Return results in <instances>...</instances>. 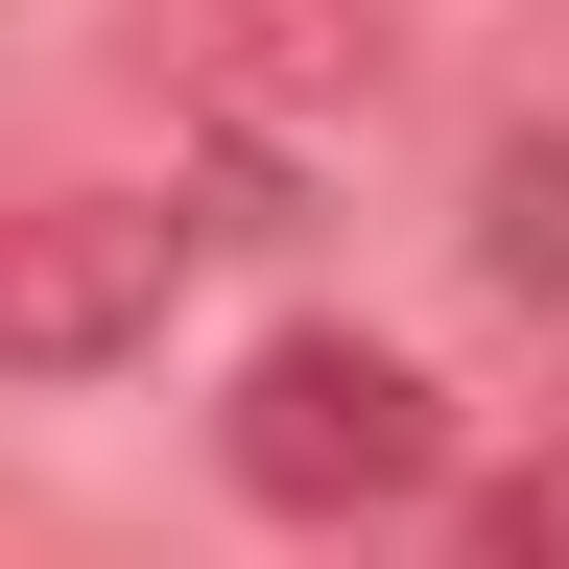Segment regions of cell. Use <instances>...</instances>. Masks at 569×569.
Returning a JSON list of instances; mask_svg holds the SVG:
<instances>
[{"mask_svg":"<svg viewBox=\"0 0 569 569\" xmlns=\"http://www.w3.org/2000/svg\"><path fill=\"white\" fill-rule=\"evenodd\" d=\"M475 284L569 332V119H498L475 142Z\"/></svg>","mask_w":569,"mask_h":569,"instance_id":"277c9868","label":"cell"},{"mask_svg":"<svg viewBox=\"0 0 569 569\" xmlns=\"http://www.w3.org/2000/svg\"><path fill=\"white\" fill-rule=\"evenodd\" d=\"M213 451H238L261 522H403V498H451V380L403 332H261Z\"/></svg>","mask_w":569,"mask_h":569,"instance_id":"6da1fadb","label":"cell"},{"mask_svg":"<svg viewBox=\"0 0 569 569\" xmlns=\"http://www.w3.org/2000/svg\"><path fill=\"white\" fill-rule=\"evenodd\" d=\"M142 71L213 119V167H309L403 96V0H142Z\"/></svg>","mask_w":569,"mask_h":569,"instance_id":"7a4b0ae2","label":"cell"},{"mask_svg":"<svg viewBox=\"0 0 569 569\" xmlns=\"http://www.w3.org/2000/svg\"><path fill=\"white\" fill-rule=\"evenodd\" d=\"M190 309V213L167 190H24L0 213V380H142Z\"/></svg>","mask_w":569,"mask_h":569,"instance_id":"3957f363","label":"cell"},{"mask_svg":"<svg viewBox=\"0 0 569 569\" xmlns=\"http://www.w3.org/2000/svg\"><path fill=\"white\" fill-rule=\"evenodd\" d=\"M475 569H569V451H522V475L475 498Z\"/></svg>","mask_w":569,"mask_h":569,"instance_id":"5b68a950","label":"cell"}]
</instances>
